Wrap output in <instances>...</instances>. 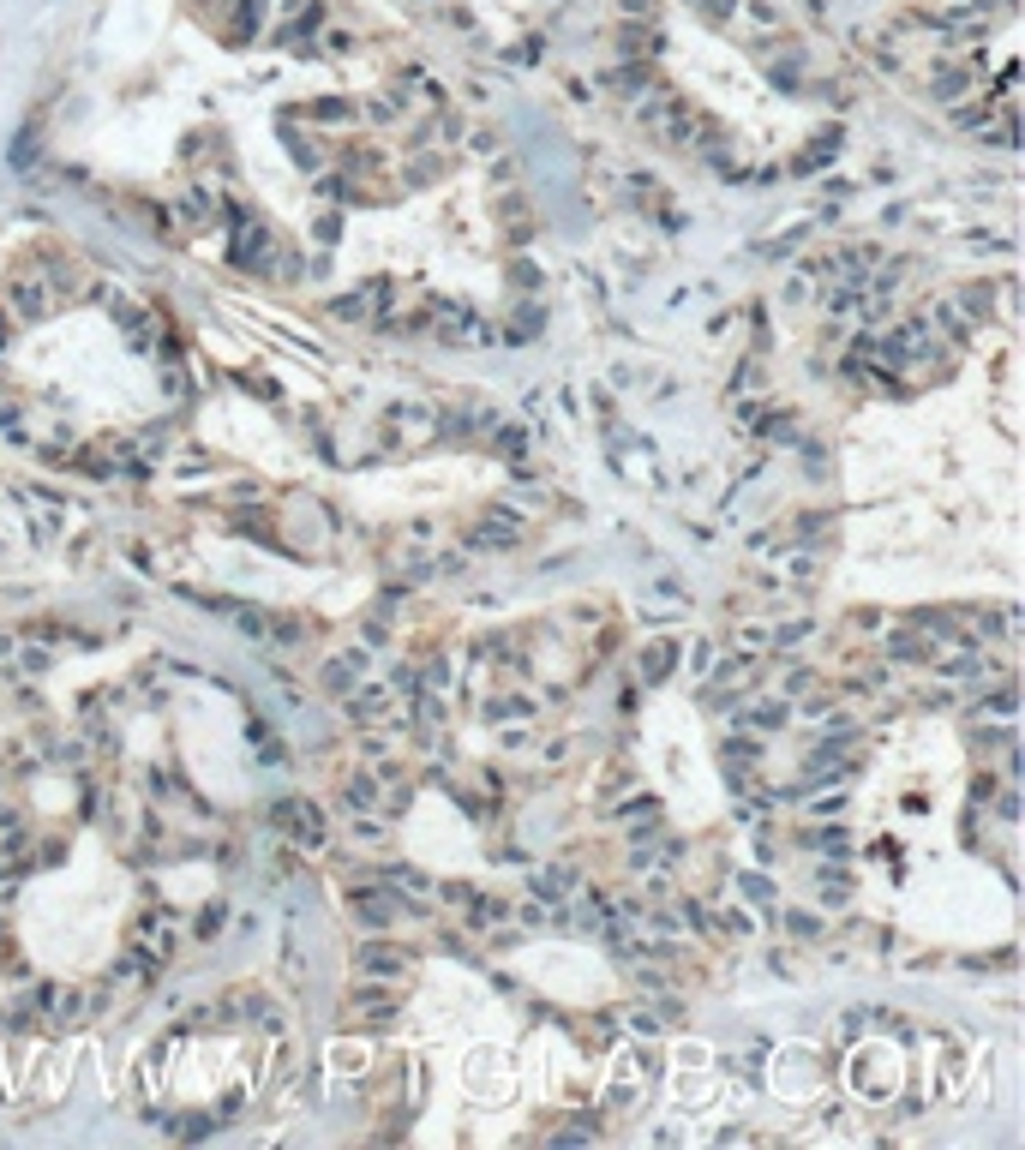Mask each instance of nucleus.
<instances>
[{"label": "nucleus", "instance_id": "17", "mask_svg": "<svg viewBox=\"0 0 1025 1150\" xmlns=\"http://www.w3.org/2000/svg\"><path fill=\"white\" fill-rule=\"evenodd\" d=\"M222 923H228V917H222V905H210V911H204V917H198V935H204V941H210V935H216V929H222Z\"/></svg>", "mask_w": 1025, "mask_h": 1150}, {"label": "nucleus", "instance_id": "14", "mask_svg": "<svg viewBox=\"0 0 1025 1150\" xmlns=\"http://www.w3.org/2000/svg\"><path fill=\"white\" fill-rule=\"evenodd\" d=\"M804 845H822V851H846L852 839H846V827H810V833H804Z\"/></svg>", "mask_w": 1025, "mask_h": 1150}, {"label": "nucleus", "instance_id": "8", "mask_svg": "<svg viewBox=\"0 0 1025 1150\" xmlns=\"http://www.w3.org/2000/svg\"><path fill=\"white\" fill-rule=\"evenodd\" d=\"M474 546H516V516L504 510V516H486L480 528H474Z\"/></svg>", "mask_w": 1025, "mask_h": 1150}, {"label": "nucleus", "instance_id": "3", "mask_svg": "<svg viewBox=\"0 0 1025 1150\" xmlns=\"http://www.w3.org/2000/svg\"><path fill=\"white\" fill-rule=\"evenodd\" d=\"M390 1013H396V995H390V983H354L348 989V1019H366V1025H390Z\"/></svg>", "mask_w": 1025, "mask_h": 1150}, {"label": "nucleus", "instance_id": "12", "mask_svg": "<svg viewBox=\"0 0 1025 1150\" xmlns=\"http://www.w3.org/2000/svg\"><path fill=\"white\" fill-rule=\"evenodd\" d=\"M756 420H762V438H768V444H792V438H798V420H792V414H756Z\"/></svg>", "mask_w": 1025, "mask_h": 1150}, {"label": "nucleus", "instance_id": "18", "mask_svg": "<svg viewBox=\"0 0 1025 1150\" xmlns=\"http://www.w3.org/2000/svg\"><path fill=\"white\" fill-rule=\"evenodd\" d=\"M804 635H810V623H780V635H774V641H780V647H792V641H804Z\"/></svg>", "mask_w": 1025, "mask_h": 1150}, {"label": "nucleus", "instance_id": "5", "mask_svg": "<svg viewBox=\"0 0 1025 1150\" xmlns=\"http://www.w3.org/2000/svg\"><path fill=\"white\" fill-rule=\"evenodd\" d=\"M672 665H678V641L654 635V641L642 647V677H648V683H660V677H672Z\"/></svg>", "mask_w": 1025, "mask_h": 1150}, {"label": "nucleus", "instance_id": "6", "mask_svg": "<svg viewBox=\"0 0 1025 1150\" xmlns=\"http://www.w3.org/2000/svg\"><path fill=\"white\" fill-rule=\"evenodd\" d=\"M378 773H348V785H342V803L354 809V815H372V803H378Z\"/></svg>", "mask_w": 1025, "mask_h": 1150}, {"label": "nucleus", "instance_id": "10", "mask_svg": "<svg viewBox=\"0 0 1025 1150\" xmlns=\"http://www.w3.org/2000/svg\"><path fill=\"white\" fill-rule=\"evenodd\" d=\"M378 881H384V887H396V893H414V899L426 893V875H420V869H408V863H390Z\"/></svg>", "mask_w": 1025, "mask_h": 1150}, {"label": "nucleus", "instance_id": "11", "mask_svg": "<svg viewBox=\"0 0 1025 1150\" xmlns=\"http://www.w3.org/2000/svg\"><path fill=\"white\" fill-rule=\"evenodd\" d=\"M984 671H990V665H984V659H972V653H954V659L942 665V677H948V683H972V677L984 683Z\"/></svg>", "mask_w": 1025, "mask_h": 1150}, {"label": "nucleus", "instance_id": "13", "mask_svg": "<svg viewBox=\"0 0 1025 1150\" xmlns=\"http://www.w3.org/2000/svg\"><path fill=\"white\" fill-rule=\"evenodd\" d=\"M348 713H354V719H378V713H384V689H360V695H348Z\"/></svg>", "mask_w": 1025, "mask_h": 1150}, {"label": "nucleus", "instance_id": "16", "mask_svg": "<svg viewBox=\"0 0 1025 1150\" xmlns=\"http://www.w3.org/2000/svg\"><path fill=\"white\" fill-rule=\"evenodd\" d=\"M810 683H816V677H810V665H786V689H792V695H804Z\"/></svg>", "mask_w": 1025, "mask_h": 1150}, {"label": "nucleus", "instance_id": "15", "mask_svg": "<svg viewBox=\"0 0 1025 1150\" xmlns=\"http://www.w3.org/2000/svg\"><path fill=\"white\" fill-rule=\"evenodd\" d=\"M492 444H498L504 456H522V450H528V438H522V426H498V438H492Z\"/></svg>", "mask_w": 1025, "mask_h": 1150}, {"label": "nucleus", "instance_id": "7", "mask_svg": "<svg viewBox=\"0 0 1025 1150\" xmlns=\"http://www.w3.org/2000/svg\"><path fill=\"white\" fill-rule=\"evenodd\" d=\"M786 719H792V701H762V707L738 713V725H744V731H780Z\"/></svg>", "mask_w": 1025, "mask_h": 1150}, {"label": "nucleus", "instance_id": "20", "mask_svg": "<svg viewBox=\"0 0 1025 1150\" xmlns=\"http://www.w3.org/2000/svg\"><path fill=\"white\" fill-rule=\"evenodd\" d=\"M786 923H792V935H816V917H804V911H792Z\"/></svg>", "mask_w": 1025, "mask_h": 1150}, {"label": "nucleus", "instance_id": "1", "mask_svg": "<svg viewBox=\"0 0 1025 1150\" xmlns=\"http://www.w3.org/2000/svg\"><path fill=\"white\" fill-rule=\"evenodd\" d=\"M408 959H414L408 947L372 935V941L354 947V977H366V983H402V977H408Z\"/></svg>", "mask_w": 1025, "mask_h": 1150}, {"label": "nucleus", "instance_id": "19", "mask_svg": "<svg viewBox=\"0 0 1025 1150\" xmlns=\"http://www.w3.org/2000/svg\"><path fill=\"white\" fill-rule=\"evenodd\" d=\"M630 1031H636V1037H654V1031H660V1019H654V1013H630Z\"/></svg>", "mask_w": 1025, "mask_h": 1150}, {"label": "nucleus", "instance_id": "4", "mask_svg": "<svg viewBox=\"0 0 1025 1150\" xmlns=\"http://www.w3.org/2000/svg\"><path fill=\"white\" fill-rule=\"evenodd\" d=\"M276 821L300 839V845H324V815L312 803H276Z\"/></svg>", "mask_w": 1025, "mask_h": 1150}, {"label": "nucleus", "instance_id": "9", "mask_svg": "<svg viewBox=\"0 0 1025 1150\" xmlns=\"http://www.w3.org/2000/svg\"><path fill=\"white\" fill-rule=\"evenodd\" d=\"M624 821H630V833H636V839H654V833H660V803H654V797H648V803H630V809H624Z\"/></svg>", "mask_w": 1025, "mask_h": 1150}, {"label": "nucleus", "instance_id": "2", "mask_svg": "<svg viewBox=\"0 0 1025 1150\" xmlns=\"http://www.w3.org/2000/svg\"><path fill=\"white\" fill-rule=\"evenodd\" d=\"M348 911H354V923H360V929L384 935V929L396 923V911H408V905H402V899H390V893H384V881H360V887H348Z\"/></svg>", "mask_w": 1025, "mask_h": 1150}]
</instances>
